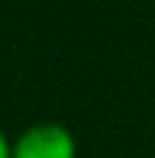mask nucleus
I'll return each mask as SVG.
<instances>
[{
    "mask_svg": "<svg viewBox=\"0 0 155 158\" xmlns=\"http://www.w3.org/2000/svg\"><path fill=\"white\" fill-rule=\"evenodd\" d=\"M79 143L67 126L41 120L12 138V158H76Z\"/></svg>",
    "mask_w": 155,
    "mask_h": 158,
    "instance_id": "1",
    "label": "nucleus"
},
{
    "mask_svg": "<svg viewBox=\"0 0 155 158\" xmlns=\"http://www.w3.org/2000/svg\"><path fill=\"white\" fill-rule=\"evenodd\" d=\"M0 158H12V138L0 129Z\"/></svg>",
    "mask_w": 155,
    "mask_h": 158,
    "instance_id": "2",
    "label": "nucleus"
}]
</instances>
